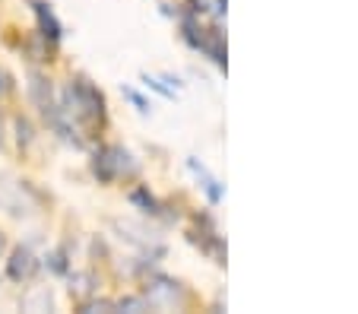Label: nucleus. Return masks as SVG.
<instances>
[{"instance_id": "obj_1", "label": "nucleus", "mask_w": 358, "mask_h": 314, "mask_svg": "<svg viewBox=\"0 0 358 314\" xmlns=\"http://www.w3.org/2000/svg\"><path fill=\"white\" fill-rule=\"evenodd\" d=\"M67 99L70 105H76V111L86 117H101V96L95 92L92 86H89L86 80H76L73 86L67 89Z\"/></svg>"}, {"instance_id": "obj_2", "label": "nucleus", "mask_w": 358, "mask_h": 314, "mask_svg": "<svg viewBox=\"0 0 358 314\" xmlns=\"http://www.w3.org/2000/svg\"><path fill=\"white\" fill-rule=\"evenodd\" d=\"M35 266H38L35 254L29 251V248H16V251L10 254V260H7V276L10 280H16V283H22V280H29V276L35 273Z\"/></svg>"}, {"instance_id": "obj_3", "label": "nucleus", "mask_w": 358, "mask_h": 314, "mask_svg": "<svg viewBox=\"0 0 358 314\" xmlns=\"http://www.w3.org/2000/svg\"><path fill=\"white\" fill-rule=\"evenodd\" d=\"M35 13H38V26H41V35L51 41L61 38V26H57V20L51 16V10L45 7V3H35Z\"/></svg>"}, {"instance_id": "obj_4", "label": "nucleus", "mask_w": 358, "mask_h": 314, "mask_svg": "<svg viewBox=\"0 0 358 314\" xmlns=\"http://www.w3.org/2000/svg\"><path fill=\"white\" fill-rule=\"evenodd\" d=\"M32 99H35V105H38L41 111H48L51 108V86H48V80L45 76H38V73H32Z\"/></svg>"}, {"instance_id": "obj_5", "label": "nucleus", "mask_w": 358, "mask_h": 314, "mask_svg": "<svg viewBox=\"0 0 358 314\" xmlns=\"http://www.w3.org/2000/svg\"><path fill=\"white\" fill-rule=\"evenodd\" d=\"M38 305L51 308V292H45V289H41L38 295H29V299L22 301V308H26V311H38Z\"/></svg>"}, {"instance_id": "obj_6", "label": "nucleus", "mask_w": 358, "mask_h": 314, "mask_svg": "<svg viewBox=\"0 0 358 314\" xmlns=\"http://www.w3.org/2000/svg\"><path fill=\"white\" fill-rule=\"evenodd\" d=\"M70 292H76V295H89V292H92V276H86V273L73 276V280H70Z\"/></svg>"}, {"instance_id": "obj_7", "label": "nucleus", "mask_w": 358, "mask_h": 314, "mask_svg": "<svg viewBox=\"0 0 358 314\" xmlns=\"http://www.w3.org/2000/svg\"><path fill=\"white\" fill-rule=\"evenodd\" d=\"M16 127H20V143H29V140H32V127H29V121H16Z\"/></svg>"}, {"instance_id": "obj_8", "label": "nucleus", "mask_w": 358, "mask_h": 314, "mask_svg": "<svg viewBox=\"0 0 358 314\" xmlns=\"http://www.w3.org/2000/svg\"><path fill=\"white\" fill-rule=\"evenodd\" d=\"M51 270H57V273H64V270H67V264H64V254H61V251L51 254Z\"/></svg>"}, {"instance_id": "obj_9", "label": "nucleus", "mask_w": 358, "mask_h": 314, "mask_svg": "<svg viewBox=\"0 0 358 314\" xmlns=\"http://www.w3.org/2000/svg\"><path fill=\"white\" fill-rule=\"evenodd\" d=\"M124 96H127V99H130V102H134V105H136V108H140V111H146V102H143V99H140V96H136L134 89H124Z\"/></svg>"}, {"instance_id": "obj_10", "label": "nucleus", "mask_w": 358, "mask_h": 314, "mask_svg": "<svg viewBox=\"0 0 358 314\" xmlns=\"http://www.w3.org/2000/svg\"><path fill=\"white\" fill-rule=\"evenodd\" d=\"M108 308H115L111 301H92V305H86V311H108Z\"/></svg>"}, {"instance_id": "obj_11", "label": "nucleus", "mask_w": 358, "mask_h": 314, "mask_svg": "<svg viewBox=\"0 0 358 314\" xmlns=\"http://www.w3.org/2000/svg\"><path fill=\"white\" fill-rule=\"evenodd\" d=\"M10 89V76L3 73V70H0V96H3V92H7Z\"/></svg>"}, {"instance_id": "obj_12", "label": "nucleus", "mask_w": 358, "mask_h": 314, "mask_svg": "<svg viewBox=\"0 0 358 314\" xmlns=\"http://www.w3.org/2000/svg\"><path fill=\"white\" fill-rule=\"evenodd\" d=\"M0 146H3V117H0Z\"/></svg>"}, {"instance_id": "obj_13", "label": "nucleus", "mask_w": 358, "mask_h": 314, "mask_svg": "<svg viewBox=\"0 0 358 314\" xmlns=\"http://www.w3.org/2000/svg\"><path fill=\"white\" fill-rule=\"evenodd\" d=\"M0 254H3V235H0Z\"/></svg>"}]
</instances>
